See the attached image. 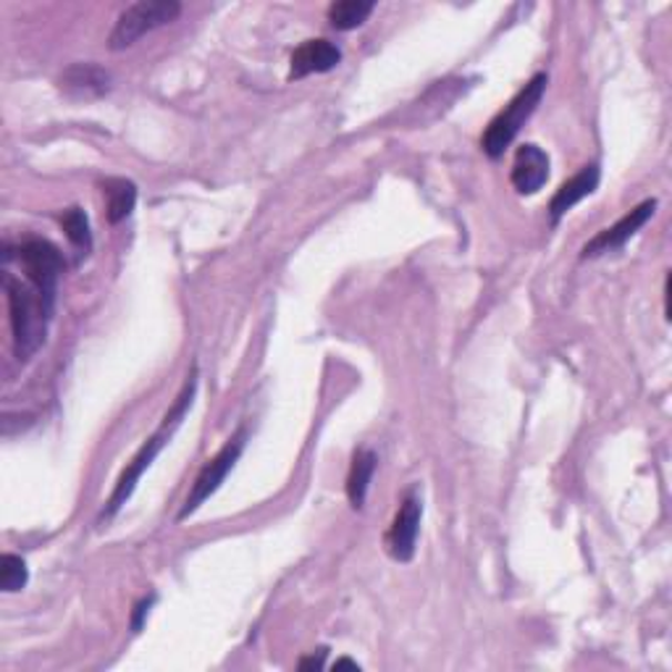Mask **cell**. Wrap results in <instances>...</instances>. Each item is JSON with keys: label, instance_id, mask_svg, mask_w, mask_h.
I'll use <instances>...</instances> for the list:
<instances>
[{"label": "cell", "instance_id": "16", "mask_svg": "<svg viewBox=\"0 0 672 672\" xmlns=\"http://www.w3.org/2000/svg\"><path fill=\"white\" fill-rule=\"evenodd\" d=\"M61 226H63V232H67L71 245L80 250V253L88 255L92 250V232H90L88 213H84L80 205H71V208L63 211Z\"/></svg>", "mask_w": 672, "mask_h": 672}, {"label": "cell", "instance_id": "20", "mask_svg": "<svg viewBox=\"0 0 672 672\" xmlns=\"http://www.w3.org/2000/svg\"><path fill=\"white\" fill-rule=\"evenodd\" d=\"M342 668H349V670H360V664L353 662V660H336L334 662V670H342Z\"/></svg>", "mask_w": 672, "mask_h": 672}, {"label": "cell", "instance_id": "17", "mask_svg": "<svg viewBox=\"0 0 672 672\" xmlns=\"http://www.w3.org/2000/svg\"><path fill=\"white\" fill-rule=\"evenodd\" d=\"M30 581V570L27 562L17 554H3L0 557V589L6 593H17Z\"/></svg>", "mask_w": 672, "mask_h": 672}, {"label": "cell", "instance_id": "1", "mask_svg": "<svg viewBox=\"0 0 672 672\" xmlns=\"http://www.w3.org/2000/svg\"><path fill=\"white\" fill-rule=\"evenodd\" d=\"M195 391H197V370L192 368V374L187 376V384H184L182 395L176 397L174 407H171L166 416H163V424L159 426V431L150 436L145 445L140 447V452L132 457V462L126 465L124 474L119 476L116 489H113L109 505H105V510H103V515H100V518H105V520L113 518V515H116L121 507L126 505V499L134 495V489H138V481L142 478V474H145L150 465H153L155 457L161 455V449L169 445V439L174 436L176 428L182 426L184 416H187L192 403H195Z\"/></svg>", "mask_w": 672, "mask_h": 672}, {"label": "cell", "instance_id": "4", "mask_svg": "<svg viewBox=\"0 0 672 672\" xmlns=\"http://www.w3.org/2000/svg\"><path fill=\"white\" fill-rule=\"evenodd\" d=\"M179 13H182V3H176V0H140V3L126 6V9L119 13L116 24H113V30L109 34V48L111 50L132 48L134 42L145 38L147 32L176 21Z\"/></svg>", "mask_w": 672, "mask_h": 672}, {"label": "cell", "instance_id": "19", "mask_svg": "<svg viewBox=\"0 0 672 672\" xmlns=\"http://www.w3.org/2000/svg\"><path fill=\"white\" fill-rule=\"evenodd\" d=\"M324 656H326V649H320L318 656H305V660H299V670H320L324 668Z\"/></svg>", "mask_w": 672, "mask_h": 672}, {"label": "cell", "instance_id": "2", "mask_svg": "<svg viewBox=\"0 0 672 672\" xmlns=\"http://www.w3.org/2000/svg\"><path fill=\"white\" fill-rule=\"evenodd\" d=\"M3 289L9 295L11 313V332H13V353L21 363L30 360L45 342L48 324L53 318V310L40 297V292L30 282L21 284L9 271L3 274Z\"/></svg>", "mask_w": 672, "mask_h": 672}, {"label": "cell", "instance_id": "14", "mask_svg": "<svg viewBox=\"0 0 672 672\" xmlns=\"http://www.w3.org/2000/svg\"><path fill=\"white\" fill-rule=\"evenodd\" d=\"M103 195L109 203V221L121 224V221L132 216L134 203H138V187L129 179H105Z\"/></svg>", "mask_w": 672, "mask_h": 672}, {"label": "cell", "instance_id": "8", "mask_svg": "<svg viewBox=\"0 0 672 672\" xmlns=\"http://www.w3.org/2000/svg\"><path fill=\"white\" fill-rule=\"evenodd\" d=\"M654 211H656V200H643V203L635 205L631 213H625L618 224H612L610 228H604V232H599L597 237H593L589 245L583 247L581 257H597V255L612 253V250L625 247V242H631V237H635V234H639L641 228L649 224V218L654 216Z\"/></svg>", "mask_w": 672, "mask_h": 672}, {"label": "cell", "instance_id": "10", "mask_svg": "<svg viewBox=\"0 0 672 672\" xmlns=\"http://www.w3.org/2000/svg\"><path fill=\"white\" fill-rule=\"evenodd\" d=\"M342 63V50L328 40H307L292 53L289 80H303L310 74H326Z\"/></svg>", "mask_w": 672, "mask_h": 672}, {"label": "cell", "instance_id": "9", "mask_svg": "<svg viewBox=\"0 0 672 672\" xmlns=\"http://www.w3.org/2000/svg\"><path fill=\"white\" fill-rule=\"evenodd\" d=\"M547 179H549V155L544 150L533 145V142L518 147L510 174L515 192H518V195H536V192L544 187Z\"/></svg>", "mask_w": 672, "mask_h": 672}, {"label": "cell", "instance_id": "12", "mask_svg": "<svg viewBox=\"0 0 672 672\" xmlns=\"http://www.w3.org/2000/svg\"><path fill=\"white\" fill-rule=\"evenodd\" d=\"M599 176H602V171H599L597 163H591V166H583L573 179H568V182L554 192L552 203H549V218H552L554 226L560 224L564 213L573 211L581 200L593 195V190L599 187Z\"/></svg>", "mask_w": 672, "mask_h": 672}, {"label": "cell", "instance_id": "5", "mask_svg": "<svg viewBox=\"0 0 672 672\" xmlns=\"http://www.w3.org/2000/svg\"><path fill=\"white\" fill-rule=\"evenodd\" d=\"M19 263L24 266L27 282L40 292L45 305L53 310L55 292H59V278L67 268L61 250L48 240H27L19 247Z\"/></svg>", "mask_w": 672, "mask_h": 672}, {"label": "cell", "instance_id": "13", "mask_svg": "<svg viewBox=\"0 0 672 672\" xmlns=\"http://www.w3.org/2000/svg\"><path fill=\"white\" fill-rule=\"evenodd\" d=\"M376 465H378V457L374 449H357L353 457V465H349V476H347V497H349V505H353L355 510H363V505H366L368 486H370V478H374V474H376Z\"/></svg>", "mask_w": 672, "mask_h": 672}, {"label": "cell", "instance_id": "6", "mask_svg": "<svg viewBox=\"0 0 672 672\" xmlns=\"http://www.w3.org/2000/svg\"><path fill=\"white\" fill-rule=\"evenodd\" d=\"M245 445H247V428L242 426L240 431L226 441L224 449H221V452L213 457V460L205 462V468L200 470L195 483H192L187 499H184V507L179 510V520L190 518V515L195 512L197 507L205 502V499H208L211 495H216L218 486L224 483V478L232 474V468L237 465Z\"/></svg>", "mask_w": 672, "mask_h": 672}, {"label": "cell", "instance_id": "18", "mask_svg": "<svg viewBox=\"0 0 672 672\" xmlns=\"http://www.w3.org/2000/svg\"><path fill=\"white\" fill-rule=\"evenodd\" d=\"M153 602H155V597H150V599H142V602L134 607V614H132V633H140V628H142V620L147 618V612H150V607H153Z\"/></svg>", "mask_w": 672, "mask_h": 672}, {"label": "cell", "instance_id": "15", "mask_svg": "<svg viewBox=\"0 0 672 672\" xmlns=\"http://www.w3.org/2000/svg\"><path fill=\"white\" fill-rule=\"evenodd\" d=\"M374 9V0H339V3L328 6V21H332L334 30L349 32L357 30L360 24H366Z\"/></svg>", "mask_w": 672, "mask_h": 672}, {"label": "cell", "instance_id": "7", "mask_svg": "<svg viewBox=\"0 0 672 672\" xmlns=\"http://www.w3.org/2000/svg\"><path fill=\"white\" fill-rule=\"evenodd\" d=\"M420 518H424V505H420L416 491H407L395 523H391L389 533H386V552L391 554V560H397V562L413 560V554H416V544H418Z\"/></svg>", "mask_w": 672, "mask_h": 672}, {"label": "cell", "instance_id": "3", "mask_svg": "<svg viewBox=\"0 0 672 672\" xmlns=\"http://www.w3.org/2000/svg\"><path fill=\"white\" fill-rule=\"evenodd\" d=\"M547 84H549L547 74H533L531 82H528L526 88L505 105V111L497 113V116L491 119V124L486 126L483 140H481L483 153L489 155L491 161L502 159L505 150L512 145V140L518 138L520 129L526 126V121L533 116V111L539 109L541 98H544Z\"/></svg>", "mask_w": 672, "mask_h": 672}, {"label": "cell", "instance_id": "11", "mask_svg": "<svg viewBox=\"0 0 672 672\" xmlns=\"http://www.w3.org/2000/svg\"><path fill=\"white\" fill-rule=\"evenodd\" d=\"M59 88L71 100H95L111 90V74L95 63H74L61 74Z\"/></svg>", "mask_w": 672, "mask_h": 672}]
</instances>
